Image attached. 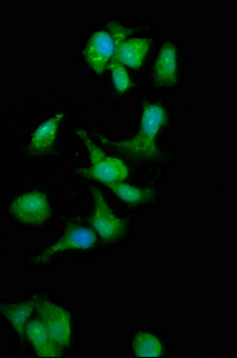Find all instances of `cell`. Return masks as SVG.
I'll return each instance as SVG.
<instances>
[{
  "mask_svg": "<svg viewBox=\"0 0 237 358\" xmlns=\"http://www.w3.org/2000/svg\"><path fill=\"white\" fill-rule=\"evenodd\" d=\"M77 134L86 145L91 159L90 166L87 169H80L79 173H82V176L89 177V178L102 182L105 185L123 182L124 179H127L129 171H128L127 165L123 160L109 157L104 152L100 151L98 147L91 141L86 131L78 129Z\"/></svg>",
  "mask_w": 237,
  "mask_h": 358,
  "instance_id": "3957f363",
  "label": "cell"
},
{
  "mask_svg": "<svg viewBox=\"0 0 237 358\" xmlns=\"http://www.w3.org/2000/svg\"><path fill=\"white\" fill-rule=\"evenodd\" d=\"M91 192L94 202L93 213L91 217L92 227L104 241H117L125 233L127 224L111 210L102 192L94 187H91Z\"/></svg>",
  "mask_w": 237,
  "mask_h": 358,
  "instance_id": "5b68a950",
  "label": "cell"
},
{
  "mask_svg": "<svg viewBox=\"0 0 237 358\" xmlns=\"http://www.w3.org/2000/svg\"><path fill=\"white\" fill-rule=\"evenodd\" d=\"M132 346L137 357H160L162 355V345L159 339L146 332L136 334Z\"/></svg>",
  "mask_w": 237,
  "mask_h": 358,
  "instance_id": "5bb4252c",
  "label": "cell"
},
{
  "mask_svg": "<svg viewBox=\"0 0 237 358\" xmlns=\"http://www.w3.org/2000/svg\"><path fill=\"white\" fill-rule=\"evenodd\" d=\"M130 34L129 29L117 22H111L105 30H99L91 36L82 55L93 71L102 73L109 69L111 62L117 57L119 45L128 40Z\"/></svg>",
  "mask_w": 237,
  "mask_h": 358,
  "instance_id": "7a4b0ae2",
  "label": "cell"
},
{
  "mask_svg": "<svg viewBox=\"0 0 237 358\" xmlns=\"http://www.w3.org/2000/svg\"><path fill=\"white\" fill-rule=\"evenodd\" d=\"M25 337L29 339L38 357H58L61 349L50 338L48 331L40 320H31L25 326Z\"/></svg>",
  "mask_w": 237,
  "mask_h": 358,
  "instance_id": "ba28073f",
  "label": "cell"
},
{
  "mask_svg": "<svg viewBox=\"0 0 237 358\" xmlns=\"http://www.w3.org/2000/svg\"><path fill=\"white\" fill-rule=\"evenodd\" d=\"M36 308L53 342L61 350L70 345L72 337L70 312L45 299L36 300Z\"/></svg>",
  "mask_w": 237,
  "mask_h": 358,
  "instance_id": "277c9868",
  "label": "cell"
},
{
  "mask_svg": "<svg viewBox=\"0 0 237 358\" xmlns=\"http://www.w3.org/2000/svg\"><path fill=\"white\" fill-rule=\"evenodd\" d=\"M109 69L111 71V76H112V80H114L116 90L119 92H125L131 85L130 77H129L124 65L118 62L117 57L112 60L110 66H109Z\"/></svg>",
  "mask_w": 237,
  "mask_h": 358,
  "instance_id": "9a60e30c",
  "label": "cell"
},
{
  "mask_svg": "<svg viewBox=\"0 0 237 358\" xmlns=\"http://www.w3.org/2000/svg\"><path fill=\"white\" fill-rule=\"evenodd\" d=\"M154 77L158 86H172L178 82L176 49L172 43H165L160 50L154 67Z\"/></svg>",
  "mask_w": 237,
  "mask_h": 358,
  "instance_id": "9c48e42d",
  "label": "cell"
},
{
  "mask_svg": "<svg viewBox=\"0 0 237 358\" xmlns=\"http://www.w3.org/2000/svg\"><path fill=\"white\" fill-rule=\"evenodd\" d=\"M36 307V300L20 302V303H10V305L0 306V313L13 326V330L21 338H24L25 326L28 324L29 317Z\"/></svg>",
  "mask_w": 237,
  "mask_h": 358,
  "instance_id": "7c38bea8",
  "label": "cell"
},
{
  "mask_svg": "<svg viewBox=\"0 0 237 358\" xmlns=\"http://www.w3.org/2000/svg\"><path fill=\"white\" fill-rule=\"evenodd\" d=\"M95 241H97L95 236L91 229L82 227L78 224H70L58 243L52 245L45 253L37 257L35 259V264H43L54 255L68 251V250H89V248H93Z\"/></svg>",
  "mask_w": 237,
  "mask_h": 358,
  "instance_id": "52a82bcc",
  "label": "cell"
},
{
  "mask_svg": "<svg viewBox=\"0 0 237 358\" xmlns=\"http://www.w3.org/2000/svg\"><path fill=\"white\" fill-rule=\"evenodd\" d=\"M107 187H110L116 195L118 196L121 200L131 204L144 203L151 201L155 192L151 189H142V187H132L124 182H117V183L109 184Z\"/></svg>",
  "mask_w": 237,
  "mask_h": 358,
  "instance_id": "4fadbf2b",
  "label": "cell"
},
{
  "mask_svg": "<svg viewBox=\"0 0 237 358\" xmlns=\"http://www.w3.org/2000/svg\"><path fill=\"white\" fill-rule=\"evenodd\" d=\"M151 47V40L147 38H130L119 45L117 59L122 65L131 69H139L144 64L146 55Z\"/></svg>",
  "mask_w": 237,
  "mask_h": 358,
  "instance_id": "8fae6325",
  "label": "cell"
},
{
  "mask_svg": "<svg viewBox=\"0 0 237 358\" xmlns=\"http://www.w3.org/2000/svg\"><path fill=\"white\" fill-rule=\"evenodd\" d=\"M10 210L17 220L24 224H42L49 219L50 206L42 192H33L18 196Z\"/></svg>",
  "mask_w": 237,
  "mask_h": 358,
  "instance_id": "8992f818",
  "label": "cell"
},
{
  "mask_svg": "<svg viewBox=\"0 0 237 358\" xmlns=\"http://www.w3.org/2000/svg\"><path fill=\"white\" fill-rule=\"evenodd\" d=\"M166 120L167 114L162 106L148 104L144 106L141 126L135 138L119 143H114L105 138H100V140L109 146L116 148L119 153L130 158L139 160L158 158L159 151L156 147V135L159 133L160 128L166 123Z\"/></svg>",
  "mask_w": 237,
  "mask_h": 358,
  "instance_id": "6da1fadb",
  "label": "cell"
},
{
  "mask_svg": "<svg viewBox=\"0 0 237 358\" xmlns=\"http://www.w3.org/2000/svg\"><path fill=\"white\" fill-rule=\"evenodd\" d=\"M63 118H65V114L59 113L53 117L45 120V122L42 123L33 133L29 145L30 152L41 155L49 151L55 143V138L58 136L59 128L61 126Z\"/></svg>",
  "mask_w": 237,
  "mask_h": 358,
  "instance_id": "30bf717a",
  "label": "cell"
}]
</instances>
